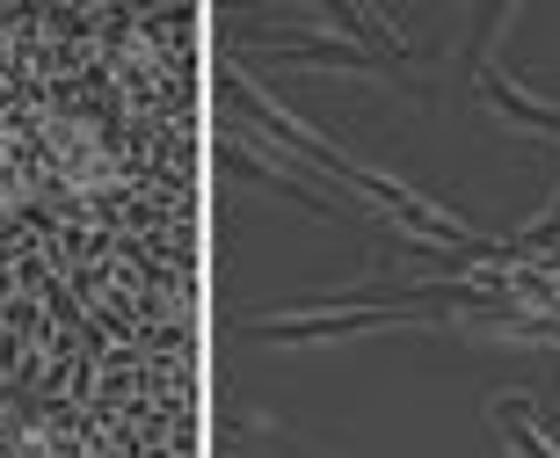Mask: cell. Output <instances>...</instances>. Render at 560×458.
Returning a JSON list of instances; mask_svg holds the SVG:
<instances>
[{"instance_id": "1", "label": "cell", "mask_w": 560, "mask_h": 458, "mask_svg": "<svg viewBox=\"0 0 560 458\" xmlns=\"http://www.w3.org/2000/svg\"><path fill=\"white\" fill-rule=\"evenodd\" d=\"M495 430L517 444L524 458H553V451H546V437H532V422H524V400H502V408H495Z\"/></svg>"}]
</instances>
